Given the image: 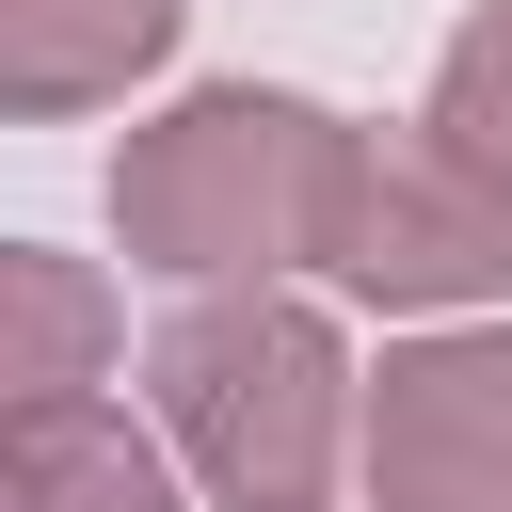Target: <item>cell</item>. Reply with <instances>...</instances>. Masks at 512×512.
Segmentation results:
<instances>
[{
    "label": "cell",
    "mask_w": 512,
    "mask_h": 512,
    "mask_svg": "<svg viewBox=\"0 0 512 512\" xmlns=\"http://www.w3.org/2000/svg\"><path fill=\"white\" fill-rule=\"evenodd\" d=\"M352 112L288 96V80H208L176 112H144L112 144V240L160 288H288L336 272V208H352Z\"/></svg>",
    "instance_id": "6da1fadb"
},
{
    "label": "cell",
    "mask_w": 512,
    "mask_h": 512,
    "mask_svg": "<svg viewBox=\"0 0 512 512\" xmlns=\"http://www.w3.org/2000/svg\"><path fill=\"white\" fill-rule=\"evenodd\" d=\"M160 448L192 464L208 512H320L336 448H368V384L304 288H208L144 336Z\"/></svg>",
    "instance_id": "7a4b0ae2"
},
{
    "label": "cell",
    "mask_w": 512,
    "mask_h": 512,
    "mask_svg": "<svg viewBox=\"0 0 512 512\" xmlns=\"http://www.w3.org/2000/svg\"><path fill=\"white\" fill-rule=\"evenodd\" d=\"M336 288L448 336V320H512V192H480L432 128H368L352 144V208H336Z\"/></svg>",
    "instance_id": "3957f363"
},
{
    "label": "cell",
    "mask_w": 512,
    "mask_h": 512,
    "mask_svg": "<svg viewBox=\"0 0 512 512\" xmlns=\"http://www.w3.org/2000/svg\"><path fill=\"white\" fill-rule=\"evenodd\" d=\"M352 464H368V512H512V320L400 336Z\"/></svg>",
    "instance_id": "277c9868"
},
{
    "label": "cell",
    "mask_w": 512,
    "mask_h": 512,
    "mask_svg": "<svg viewBox=\"0 0 512 512\" xmlns=\"http://www.w3.org/2000/svg\"><path fill=\"white\" fill-rule=\"evenodd\" d=\"M176 16H192V0H0V112H16V128L112 112L128 80L176 64Z\"/></svg>",
    "instance_id": "5b68a950"
},
{
    "label": "cell",
    "mask_w": 512,
    "mask_h": 512,
    "mask_svg": "<svg viewBox=\"0 0 512 512\" xmlns=\"http://www.w3.org/2000/svg\"><path fill=\"white\" fill-rule=\"evenodd\" d=\"M16 512H192V464L160 432H128V400H32L0 432Z\"/></svg>",
    "instance_id": "8992f818"
},
{
    "label": "cell",
    "mask_w": 512,
    "mask_h": 512,
    "mask_svg": "<svg viewBox=\"0 0 512 512\" xmlns=\"http://www.w3.org/2000/svg\"><path fill=\"white\" fill-rule=\"evenodd\" d=\"M96 368H112V288L48 240H0V384H16V416L96 400Z\"/></svg>",
    "instance_id": "52a82bcc"
},
{
    "label": "cell",
    "mask_w": 512,
    "mask_h": 512,
    "mask_svg": "<svg viewBox=\"0 0 512 512\" xmlns=\"http://www.w3.org/2000/svg\"><path fill=\"white\" fill-rule=\"evenodd\" d=\"M480 192H512V0H480L464 32H448V64H432V112H416Z\"/></svg>",
    "instance_id": "ba28073f"
}]
</instances>
